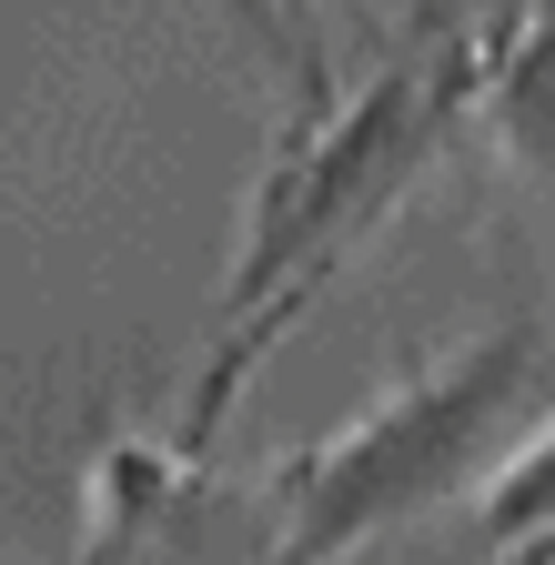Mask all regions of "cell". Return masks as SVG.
Segmentation results:
<instances>
[{"instance_id": "6da1fadb", "label": "cell", "mask_w": 555, "mask_h": 565, "mask_svg": "<svg viewBox=\"0 0 555 565\" xmlns=\"http://www.w3.org/2000/svg\"><path fill=\"white\" fill-rule=\"evenodd\" d=\"M474 102H484V31H445L435 51H404L374 82L323 92V102L293 111V131L273 141V162H263V182L243 202V243H233V273H223L213 353L192 374L182 445H172L182 465L223 435V414L263 374V353L323 303V282L445 162V141H455V121Z\"/></svg>"}, {"instance_id": "7a4b0ae2", "label": "cell", "mask_w": 555, "mask_h": 565, "mask_svg": "<svg viewBox=\"0 0 555 565\" xmlns=\"http://www.w3.org/2000/svg\"><path fill=\"white\" fill-rule=\"evenodd\" d=\"M535 374H545V323H535V303H505L484 333L435 353L425 374H404L384 404H364L354 424L284 455L263 475V494H273L263 565H343L374 535L435 515L445 494H465L505 455L515 414L535 404Z\"/></svg>"}, {"instance_id": "3957f363", "label": "cell", "mask_w": 555, "mask_h": 565, "mask_svg": "<svg viewBox=\"0 0 555 565\" xmlns=\"http://www.w3.org/2000/svg\"><path fill=\"white\" fill-rule=\"evenodd\" d=\"M484 111L555 182V0H525L505 31H484Z\"/></svg>"}, {"instance_id": "277c9868", "label": "cell", "mask_w": 555, "mask_h": 565, "mask_svg": "<svg viewBox=\"0 0 555 565\" xmlns=\"http://www.w3.org/2000/svg\"><path fill=\"white\" fill-rule=\"evenodd\" d=\"M535 535H555V424L505 465V484L484 494V545H535Z\"/></svg>"}, {"instance_id": "5b68a950", "label": "cell", "mask_w": 555, "mask_h": 565, "mask_svg": "<svg viewBox=\"0 0 555 565\" xmlns=\"http://www.w3.org/2000/svg\"><path fill=\"white\" fill-rule=\"evenodd\" d=\"M333 11H354V0H333Z\"/></svg>"}]
</instances>
